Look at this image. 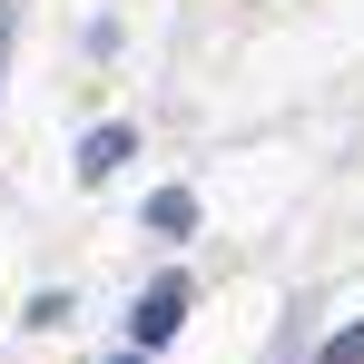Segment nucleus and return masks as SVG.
<instances>
[{
	"instance_id": "f257e3e1",
	"label": "nucleus",
	"mask_w": 364,
	"mask_h": 364,
	"mask_svg": "<svg viewBox=\"0 0 364 364\" xmlns=\"http://www.w3.org/2000/svg\"><path fill=\"white\" fill-rule=\"evenodd\" d=\"M187 276H158V286H148V296H138V315H128V335H138V345H168V335H178L187 325Z\"/></svg>"
},
{
	"instance_id": "f03ea898",
	"label": "nucleus",
	"mask_w": 364,
	"mask_h": 364,
	"mask_svg": "<svg viewBox=\"0 0 364 364\" xmlns=\"http://www.w3.org/2000/svg\"><path fill=\"white\" fill-rule=\"evenodd\" d=\"M128 168V128H89V138H79V178L99 187V178H119Z\"/></svg>"
},
{
	"instance_id": "7ed1b4c3",
	"label": "nucleus",
	"mask_w": 364,
	"mask_h": 364,
	"mask_svg": "<svg viewBox=\"0 0 364 364\" xmlns=\"http://www.w3.org/2000/svg\"><path fill=\"white\" fill-rule=\"evenodd\" d=\"M148 227H158V237H187V227H197V197H187V187H158V197H148Z\"/></svg>"
},
{
	"instance_id": "20e7f679",
	"label": "nucleus",
	"mask_w": 364,
	"mask_h": 364,
	"mask_svg": "<svg viewBox=\"0 0 364 364\" xmlns=\"http://www.w3.org/2000/svg\"><path fill=\"white\" fill-rule=\"evenodd\" d=\"M315 364H364V315H355V325H335V335L315 345Z\"/></svg>"
},
{
	"instance_id": "39448f33",
	"label": "nucleus",
	"mask_w": 364,
	"mask_h": 364,
	"mask_svg": "<svg viewBox=\"0 0 364 364\" xmlns=\"http://www.w3.org/2000/svg\"><path fill=\"white\" fill-rule=\"evenodd\" d=\"M0 60H10V10H0Z\"/></svg>"
},
{
	"instance_id": "423d86ee",
	"label": "nucleus",
	"mask_w": 364,
	"mask_h": 364,
	"mask_svg": "<svg viewBox=\"0 0 364 364\" xmlns=\"http://www.w3.org/2000/svg\"><path fill=\"white\" fill-rule=\"evenodd\" d=\"M119 364H138V355H119Z\"/></svg>"
}]
</instances>
